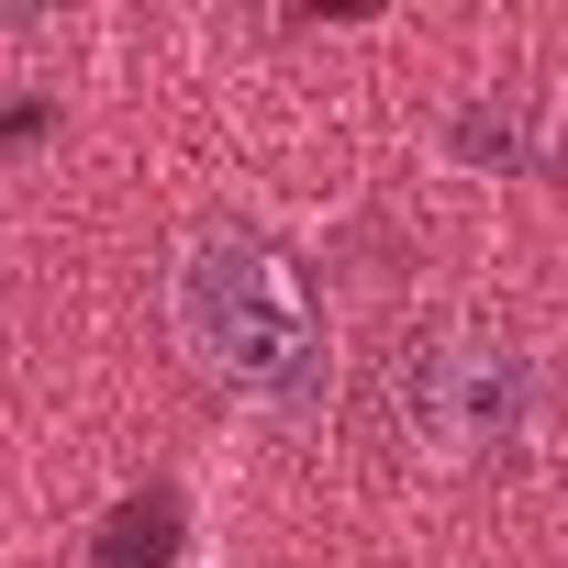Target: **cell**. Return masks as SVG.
<instances>
[{
	"instance_id": "obj_2",
	"label": "cell",
	"mask_w": 568,
	"mask_h": 568,
	"mask_svg": "<svg viewBox=\"0 0 568 568\" xmlns=\"http://www.w3.org/2000/svg\"><path fill=\"white\" fill-rule=\"evenodd\" d=\"M379 424L424 468H490L535 435V357L490 324H413L379 357Z\"/></svg>"
},
{
	"instance_id": "obj_1",
	"label": "cell",
	"mask_w": 568,
	"mask_h": 568,
	"mask_svg": "<svg viewBox=\"0 0 568 568\" xmlns=\"http://www.w3.org/2000/svg\"><path fill=\"white\" fill-rule=\"evenodd\" d=\"M168 313H179V346L201 357V379H223L234 402H256V413H313L324 402V302H313L302 256L278 234L201 223L179 245Z\"/></svg>"
},
{
	"instance_id": "obj_3",
	"label": "cell",
	"mask_w": 568,
	"mask_h": 568,
	"mask_svg": "<svg viewBox=\"0 0 568 568\" xmlns=\"http://www.w3.org/2000/svg\"><path fill=\"white\" fill-rule=\"evenodd\" d=\"M168 557H179V501H168V490H134V501L101 524V557H90V568H168Z\"/></svg>"
}]
</instances>
